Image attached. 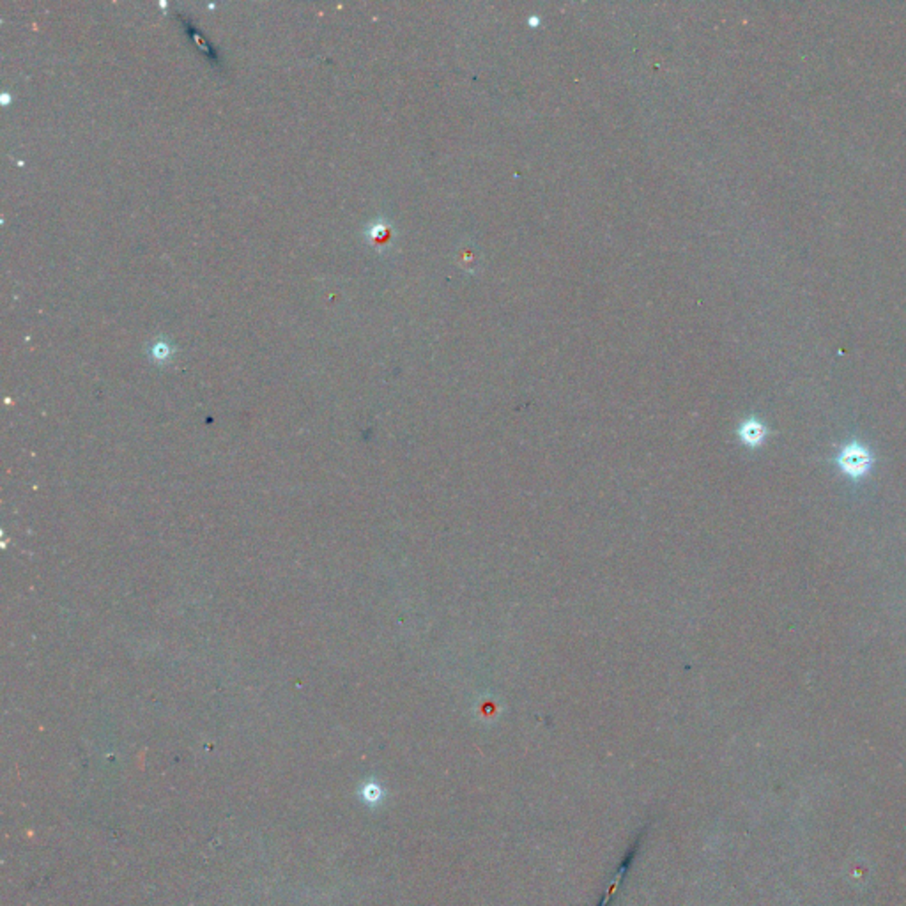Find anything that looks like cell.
I'll use <instances>...</instances> for the list:
<instances>
[{
	"instance_id": "1",
	"label": "cell",
	"mask_w": 906,
	"mask_h": 906,
	"mask_svg": "<svg viewBox=\"0 0 906 906\" xmlns=\"http://www.w3.org/2000/svg\"><path fill=\"white\" fill-rule=\"evenodd\" d=\"M839 469L850 478V480H862L870 475L874 464L872 453L870 448L859 441H852L841 448L836 458Z\"/></svg>"
},
{
	"instance_id": "3",
	"label": "cell",
	"mask_w": 906,
	"mask_h": 906,
	"mask_svg": "<svg viewBox=\"0 0 906 906\" xmlns=\"http://www.w3.org/2000/svg\"><path fill=\"white\" fill-rule=\"evenodd\" d=\"M359 795H361V799L367 802V803H378L379 799H381V788L378 784H374V783H369V784H365L361 788Z\"/></svg>"
},
{
	"instance_id": "2",
	"label": "cell",
	"mask_w": 906,
	"mask_h": 906,
	"mask_svg": "<svg viewBox=\"0 0 906 906\" xmlns=\"http://www.w3.org/2000/svg\"><path fill=\"white\" fill-rule=\"evenodd\" d=\"M738 436H740L742 443H745L751 448H756V447H760L765 441V438H767V427L762 421H758V419H745L740 425V428H738Z\"/></svg>"
}]
</instances>
